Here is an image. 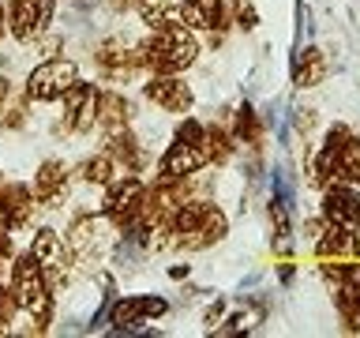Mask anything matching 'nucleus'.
I'll list each match as a JSON object with an SVG mask.
<instances>
[{
  "mask_svg": "<svg viewBox=\"0 0 360 338\" xmlns=\"http://www.w3.org/2000/svg\"><path fill=\"white\" fill-rule=\"evenodd\" d=\"M143 53V68L150 72H165V75H180L184 68L195 64L199 56V42H195V30L184 27L180 19H165V23H154L150 34L143 38L139 45Z\"/></svg>",
  "mask_w": 360,
  "mask_h": 338,
  "instance_id": "f257e3e1",
  "label": "nucleus"
},
{
  "mask_svg": "<svg viewBox=\"0 0 360 338\" xmlns=\"http://www.w3.org/2000/svg\"><path fill=\"white\" fill-rule=\"evenodd\" d=\"M8 289H11V297H15L19 312L34 315V323H38L34 331H45V323H49V315H53V289H49V278H45V270H41L34 252H22L15 259Z\"/></svg>",
  "mask_w": 360,
  "mask_h": 338,
  "instance_id": "f03ea898",
  "label": "nucleus"
},
{
  "mask_svg": "<svg viewBox=\"0 0 360 338\" xmlns=\"http://www.w3.org/2000/svg\"><path fill=\"white\" fill-rule=\"evenodd\" d=\"M30 252L38 256L45 278H49V289L56 293V289H60L64 282H68V275H72V263H75L72 244H64L56 230H41V233L30 241Z\"/></svg>",
  "mask_w": 360,
  "mask_h": 338,
  "instance_id": "7ed1b4c3",
  "label": "nucleus"
},
{
  "mask_svg": "<svg viewBox=\"0 0 360 338\" xmlns=\"http://www.w3.org/2000/svg\"><path fill=\"white\" fill-rule=\"evenodd\" d=\"M105 218L117 225V230H128V225L139 218L143 211V196H146V184L139 177H112L105 184Z\"/></svg>",
  "mask_w": 360,
  "mask_h": 338,
  "instance_id": "20e7f679",
  "label": "nucleus"
},
{
  "mask_svg": "<svg viewBox=\"0 0 360 338\" xmlns=\"http://www.w3.org/2000/svg\"><path fill=\"white\" fill-rule=\"evenodd\" d=\"M79 79L72 61H60V56H49L45 64H38L27 79V98L30 101H56Z\"/></svg>",
  "mask_w": 360,
  "mask_h": 338,
  "instance_id": "39448f33",
  "label": "nucleus"
},
{
  "mask_svg": "<svg viewBox=\"0 0 360 338\" xmlns=\"http://www.w3.org/2000/svg\"><path fill=\"white\" fill-rule=\"evenodd\" d=\"M53 8H56V0H11L8 4V30L22 45L38 42L53 19Z\"/></svg>",
  "mask_w": 360,
  "mask_h": 338,
  "instance_id": "423d86ee",
  "label": "nucleus"
},
{
  "mask_svg": "<svg viewBox=\"0 0 360 338\" xmlns=\"http://www.w3.org/2000/svg\"><path fill=\"white\" fill-rule=\"evenodd\" d=\"M323 222L326 225H345L360 230V192L356 184H326L323 188Z\"/></svg>",
  "mask_w": 360,
  "mask_h": 338,
  "instance_id": "0eeeda50",
  "label": "nucleus"
},
{
  "mask_svg": "<svg viewBox=\"0 0 360 338\" xmlns=\"http://www.w3.org/2000/svg\"><path fill=\"white\" fill-rule=\"evenodd\" d=\"M143 94L150 106H158L162 113H188L191 109V101H195V94H191V87L184 83L180 75H165V72H158L150 75V83L143 87Z\"/></svg>",
  "mask_w": 360,
  "mask_h": 338,
  "instance_id": "6e6552de",
  "label": "nucleus"
},
{
  "mask_svg": "<svg viewBox=\"0 0 360 338\" xmlns=\"http://www.w3.org/2000/svg\"><path fill=\"white\" fill-rule=\"evenodd\" d=\"M64 101V128L68 132H90V124H98V90L90 83H75L60 94Z\"/></svg>",
  "mask_w": 360,
  "mask_h": 338,
  "instance_id": "1a4fd4ad",
  "label": "nucleus"
},
{
  "mask_svg": "<svg viewBox=\"0 0 360 338\" xmlns=\"http://www.w3.org/2000/svg\"><path fill=\"white\" fill-rule=\"evenodd\" d=\"M202 165H207L202 146H199V143L176 139V143L165 146L162 162H158V180H184V177H191V173H199Z\"/></svg>",
  "mask_w": 360,
  "mask_h": 338,
  "instance_id": "9d476101",
  "label": "nucleus"
},
{
  "mask_svg": "<svg viewBox=\"0 0 360 338\" xmlns=\"http://www.w3.org/2000/svg\"><path fill=\"white\" fill-rule=\"evenodd\" d=\"M34 192L27 184H4L0 188V222L8 225L11 233L27 230L30 218H34Z\"/></svg>",
  "mask_w": 360,
  "mask_h": 338,
  "instance_id": "9b49d317",
  "label": "nucleus"
},
{
  "mask_svg": "<svg viewBox=\"0 0 360 338\" xmlns=\"http://www.w3.org/2000/svg\"><path fill=\"white\" fill-rule=\"evenodd\" d=\"M176 19L191 30H221L229 19V4L225 0H180Z\"/></svg>",
  "mask_w": 360,
  "mask_h": 338,
  "instance_id": "f8f14e48",
  "label": "nucleus"
},
{
  "mask_svg": "<svg viewBox=\"0 0 360 338\" xmlns=\"http://www.w3.org/2000/svg\"><path fill=\"white\" fill-rule=\"evenodd\" d=\"M64 196H68V165L49 158V162H41L38 177H34V199L41 207H56Z\"/></svg>",
  "mask_w": 360,
  "mask_h": 338,
  "instance_id": "ddd939ff",
  "label": "nucleus"
},
{
  "mask_svg": "<svg viewBox=\"0 0 360 338\" xmlns=\"http://www.w3.org/2000/svg\"><path fill=\"white\" fill-rule=\"evenodd\" d=\"M225 230H229V218H225V211L214 207V203L207 199L199 225L184 237V241H180V248H188V252H195V248H210V244H218L221 237H225Z\"/></svg>",
  "mask_w": 360,
  "mask_h": 338,
  "instance_id": "4468645a",
  "label": "nucleus"
},
{
  "mask_svg": "<svg viewBox=\"0 0 360 338\" xmlns=\"http://www.w3.org/2000/svg\"><path fill=\"white\" fill-rule=\"evenodd\" d=\"M154 315H165V301L158 297H128L112 308V323L117 327H135L143 320H154Z\"/></svg>",
  "mask_w": 360,
  "mask_h": 338,
  "instance_id": "2eb2a0df",
  "label": "nucleus"
},
{
  "mask_svg": "<svg viewBox=\"0 0 360 338\" xmlns=\"http://www.w3.org/2000/svg\"><path fill=\"white\" fill-rule=\"evenodd\" d=\"M131 120V106L128 98L117 94V90H105V94H98V124L105 128L109 135L112 132H124Z\"/></svg>",
  "mask_w": 360,
  "mask_h": 338,
  "instance_id": "dca6fc26",
  "label": "nucleus"
},
{
  "mask_svg": "<svg viewBox=\"0 0 360 338\" xmlns=\"http://www.w3.org/2000/svg\"><path fill=\"white\" fill-rule=\"evenodd\" d=\"M292 79H297V87H304V90L319 87L323 79H326V56L315 49V45H311V49H304L297 56V72H292Z\"/></svg>",
  "mask_w": 360,
  "mask_h": 338,
  "instance_id": "f3484780",
  "label": "nucleus"
},
{
  "mask_svg": "<svg viewBox=\"0 0 360 338\" xmlns=\"http://www.w3.org/2000/svg\"><path fill=\"white\" fill-rule=\"evenodd\" d=\"M120 173V165H117V158H112L109 151H98V154H90L83 165H79V177L86 180V184H109L112 177Z\"/></svg>",
  "mask_w": 360,
  "mask_h": 338,
  "instance_id": "a211bd4d",
  "label": "nucleus"
},
{
  "mask_svg": "<svg viewBox=\"0 0 360 338\" xmlns=\"http://www.w3.org/2000/svg\"><path fill=\"white\" fill-rule=\"evenodd\" d=\"M338 180L342 184H360V139L349 135L338 151Z\"/></svg>",
  "mask_w": 360,
  "mask_h": 338,
  "instance_id": "6ab92c4d",
  "label": "nucleus"
},
{
  "mask_svg": "<svg viewBox=\"0 0 360 338\" xmlns=\"http://www.w3.org/2000/svg\"><path fill=\"white\" fill-rule=\"evenodd\" d=\"M233 143L236 139L225 128H207V135H202V154H207V162L221 165V162L233 158Z\"/></svg>",
  "mask_w": 360,
  "mask_h": 338,
  "instance_id": "aec40b11",
  "label": "nucleus"
},
{
  "mask_svg": "<svg viewBox=\"0 0 360 338\" xmlns=\"http://www.w3.org/2000/svg\"><path fill=\"white\" fill-rule=\"evenodd\" d=\"M233 139L236 143H252V146H259V139H263V128H259L252 106H240V113H236V135Z\"/></svg>",
  "mask_w": 360,
  "mask_h": 338,
  "instance_id": "412c9836",
  "label": "nucleus"
},
{
  "mask_svg": "<svg viewBox=\"0 0 360 338\" xmlns=\"http://www.w3.org/2000/svg\"><path fill=\"white\" fill-rule=\"evenodd\" d=\"M229 11H233L236 27H244V30H255L259 27V11L252 8V0H229Z\"/></svg>",
  "mask_w": 360,
  "mask_h": 338,
  "instance_id": "4be33fe9",
  "label": "nucleus"
},
{
  "mask_svg": "<svg viewBox=\"0 0 360 338\" xmlns=\"http://www.w3.org/2000/svg\"><path fill=\"white\" fill-rule=\"evenodd\" d=\"M202 135H207V128H202L199 120H191V117L176 128V139H184V143H199L202 146Z\"/></svg>",
  "mask_w": 360,
  "mask_h": 338,
  "instance_id": "5701e85b",
  "label": "nucleus"
},
{
  "mask_svg": "<svg viewBox=\"0 0 360 338\" xmlns=\"http://www.w3.org/2000/svg\"><path fill=\"white\" fill-rule=\"evenodd\" d=\"M0 256H11V230L0 222Z\"/></svg>",
  "mask_w": 360,
  "mask_h": 338,
  "instance_id": "b1692460",
  "label": "nucleus"
},
{
  "mask_svg": "<svg viewBox=\"0 0 360 338\" xmlns=\"http://www.w3.org/2000/svg\"><path fill=\"white\" fill-rule=\"evenodd\" d=\"M4 30H8V11L0 8V38H4Z\"/></svg>",
  "mask_w": 360,
  "mask_h": 338,
  "instance_id": "393cba45",
  "label": "nucleus"
},
{
  "mask_svg": "<svg viewBox=\"0 0 360 338\" xmlns=\"http://www.w3.org/2000/svg\"><path fill=\"white\" fill-rule=\"evenodd\" d=\"M4 98H8V79L0 75V106H4Z\"/></svg>",
  "mask_w": 360,
  "mask_h": 338,
  "instance_id": "a878e982",
  "label": "nucleus"
},
{
  "mask_svg": "<svg viewBox=\"0 0 360 338\" xmlns=\"http://www.w3.org/2000/svg\"><path fill=\"white\" fill-rule=\"evenodd\" d=\"M112 4H120V8H131V4H135V0H112Z\"/></svg>",
  "mask_w": 360,
  "mask_h": 338,
  "instance_id": "bb28decb",
  "label": "nucleus"
}]
</instances>
